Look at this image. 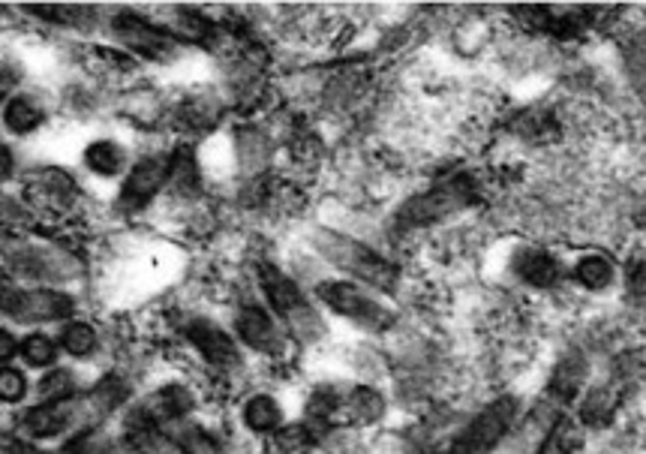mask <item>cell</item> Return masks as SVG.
I'll use <instances>...</instances> for the list:
<instances>
[{"label":"cell","instance_id":"6da1fadb","mask_svg":"<svg viewBox=\"0 0 646 454\" xmlns=\"http://www.w3.org/2000/svg\"><path fill=\"white\" fill-rule=\"evenodd\" d=\"M316 250L322 253L325 259L337 266L340 271H346L349 278L361 280L367 286H374L379 292H394L400 283V271L394 262H388L382 253H376L374 247L361 244V241L331 232V229H319L313 235Z\"/></svg>","mask_w":646,"mask_h":454},{"label":"cell","instance_id":"7a4b0ae2","mask_svg":"<svg viewBox=\"0 0 646 454\" xmlns=\"http://www.w3.org/2000/svg\"><path fill=\"white\" fill-rule=\"evenodd\" d=\"M475 203V187L470 177H451L446 184H436L427 193L412 196L410 203L400 205L398 211V226L403 229H424L436 226L448 217L460 214L463 208H470Z\"/></svg>","mask_w":646,"mask_h":454},{"label":"cell","instance_id":"3957f363","mask_svg":"<svg viewBox=\"0 0 646 454\" xmlns=\"http://www.w3.org/2000/svg\"><path fill=\"white\" fill-rule=\"evenodd\" d=\"M521 418V401L517 397H497L493 404H487L478 416L460 430L451 442V454H493L509 437L514 425Z\"/></svg>","mask_w":646,"mask_h":454},{"label":"cell","instance_id":"277c9868","mask_svg":"<svg viewBox=\"0 0 646 454\" xmlns=\"http://www.w3.org/2000/svg\"><path fill=\"white\" fill-rule=\"evenodd\" d=\"M259 278L261 290L268 295V302L273 304V310L287 319L301 341L313 343L316 338H322V319L313 310V304L307 302V295L301 292V286L295 280H289L280 268L273 266H261Z\"/></svg>","mask_w":646,"mask_h":454},{"label":"cell","instance_id":"5b68a950","mask_svg":"<svg viewBox=\"0 0 646 454\" xmlns=\"http://www.w3.org/2000/svg\"><path fill=\"white\" fill-rule=\"evenodd\" d=\"M316 295L325 307H331L337 316H343L349 322H355L367 331H388L394 326V314L386 304L376 302L374 295L349 283V280H322L316 286Z\"/></svg>","mask_w":646,"mask_h":454},{"label":"cell","instance_id":"8992f818","mask_svg":"<svg viewBox=\"0 0 646 454\" xmlns=\"http://www.w3.org/2000/svg\"><path fill=\"white\" fill-rule=\"evenodd\" d=\"M7 262L22 271L25 278L37 280H73L78 278V259L58 247H42V244H13L7 247Z\"/></svg>","mask_w":646,"mask_h":454},{"label":"cell","instance_id":"52a82bcc","mask_svg":"<svg viewBox=\"0 0 646 454\" xmlns=\"http://www.w3.org/2000/svg\"><path fill=\"white\" fill-rule=\"evenodd\" d=\"M114 37L124 42L126 49L136 51V54H145V58H172L174 49H178V39L169 34V30H160V27L148 25L145 19H138V15L121 13L114 15L112 22Z\"/></svg>","mask_w":646,"mask_h":454},{"label":"cell","instance_id":"ba28073f","mask_svg":"<svg viewBox=\"0 0 646 454\" xmlns=\"http://www.w3.org/2000/svg\"><path fill=\"white\" fill-rule=\"evenodd\" d=\"M190 409H193V394L184 385H166L138 406L130 418V428L154 430L157 425H172V421H181L187 416Z\"/></svg>","mask_w":646,"mask_h":454},{"label":"cell","instance_id":"9c48e42d","mask_svg":"<svg viewBox=\"0 0 646 454\" xmlns=\"http://www.w3.org/2000/svg\"><path fill=\"white\" fill-rule=\"evenodd\" d=\"M586 379H589V361L581 353H565L557 361V367L550 370L545 401L557 406V409H565L577 397H584Z\"/></svg>","mask_w":646,"mask_h":454},{"label":"cell","instance_id":"30bf717a","mask_svg":"<svg viewBox=\"0 0 646 454\" xmlns=\"http://www.w3.org/2000/svg\"><path fill=\"white\" fill-rule=\"evenodd\" d=\"M169 181V160H160V157H145L133 165V172L126 177L124 193V208L136 211V208H145V205L157 196V189Z\"/></svg>","mask_w":646,"mask_h":454},{"label":"cell","instance_id":"8fae6325","mask_svg":"<svg viewBox=\"0 0 646 454\" xmlns=\"http://www.w3.org/2000/svg\"><path fill=\"white\" fill-rule=\"evenodd\" d=\"M620 406L622 382L620 379H610V382H601V385L586 389L574 418H577L584 428H608L610 421L617 418V413H620Z\"/></svg>","mask_w":646,"mask_h":454},{"label":"cell","instance_id":"7c38bea8","mask_svg":"<svg viewBox=\"0 0 646 454\" xmlns=\"http://www.w3.org/2000/svg\"><path fill=\"white\" fill-rule=\"evenodd\" d=\"M187 338L214 367L229 370V367H235L241 361L235 341L220 326H214L211 319H193L187 326Z\"/></svg>","mask_w":646,"mask_h":454},{"label":"cell","instance_id":"4fadbf2b","mask_svg":"<svg viewBox=\"0 0 646 454\" xmlns=\"http://www.w3.org/2000/svg\"><path fill=\"white\" fill-rule=\"evenodd\" d=\"M511 268L533 290H550L562 278L560 259L550 250H541V247H521L511 259Z\"/></svg>","mask_w":646,"mask_h":454},{"label":"cell","instance_id":"5bb4252c","mask_svg":"<svg viewBox=\"0 0 646 454\" xmlns=\"http://www.w3.org/2000/svg\"><path fill=\"white\" fill-rule=\"evenodd\" d=\"M237 331H241L244 343H249L256 353L277 355L283 349V334L277 329V322L256 304H249L237 314Z\"/></svg>","mask_w":646,"mask_h":454},{"label":"cell","instance_id":"9a60e30c","mask_svg":"<svg viewBox=\"0 0 646 454\" xmlns=\"http://www.w3.org/2000/svg\"><path fill=\"white\" fill-rule=\"evenodd\" d=\"M73 316V302L70 295L51 290L25 292L22 304L15 310L19 322H58V319H70Z\"/></svg>","mask_w":646,"mask_h":454},{"label":"cell","instance_id":"2e32d148","mask_svg":"<svg viewBox=\"0 0 646 454\" xmlns=\"http://www.w3.org/2000/svg\"><path fill=\"white\" fill-rule=\"evenodd\" d=\"M73 401H58V404L34 406L25 416V430L31 437H58L70 428L73 421Z\"/></svg>","mask_w":646,"mask_h":454},{"label":"cell","instance_id":"e0dca14e","mask_svg":"<svg viewBox=\"0 0 646 454\" xmlns=\"http://www.w3.org/2000/svg\"><path fill=\"white\" fill-rule=\"evenodd\" d=\"M572 278L577 280V286H584L589 292H605L613 286L617 280V268L610 262L605 253H586L581 256L572 268Z\"/></svg>","mask_w":646,"mask_h":454},{"label":"cell","instance_id":"ac0fdd59","mask_svg":"<svg viewBox=\"0 0 646 454\" xmlns=\"http://www.w3.org/2000/svg\"><path fill=\"white\" fill-rule=\"evenodd\" d=\"M584 425L574 416L562 413L560 421L553 425V430L547 433L545 442L535 449V454H577L584 445Z\"/></svg>","mask_w":646,"mask_h":454},{"label":"cell","instance_id":"d6986e66","mask_svg":"<svg viewBox=\"0 0 646 454\" xmlns=\"http://www.w3.org/2000/svg\"><path fill=\"white\" fill-rule=\"evenodd\" d=\"M343 409H346V416L355 425H374V421L386 416V397L376 389H370V385H358V389H352L346 394Z\"/></svg>","mask_w":646,"mask_h":454},{"label":"cell","instance_id":"ffe728a7","mask_svg":"<svg viewBox=\"0 0 646 454\" xmlns=\"http://www.w3.org/2000/svg\"><path fill=\"white\" fill-rule=\"evenodd\" d=\"M169 440L181 449V454H223L220 442L199 425L190 421H172L169 425Z\"/></svg>","mask_w":646,"mask_h":454},{"label":"cell","instance_id":"44dd1931","mask_svg":"<svg viewBox=\"0 0 646 454\" xmlns=\"http://www.w3.org/2000/svg\"><path fill=\"white\" fill-rule=\"evenodd\" d=\"M85 163L90 172H97V175H102V177H112V175H118L121 169H124L126 157H124V151H121V145L102 139V142H94V145H87Z\"/></svg>","mask_w":646,"mask_h":454},{"label":"cell","instance_id":"7402d4cb","mask_svg":"<svg viewBox=\"0 0 646 454\" xmlns=\"http://www.w3.org/2000/svg\"><path fill=\"white\" fill-rule=\"evenodd\" d=\"M244 425L256 433H268V430L280 428V404L268 397V394H256L244 404Z\"/></svg>","mask_w":646,"mask_h":454},{"label":"cell","instance_id":"603a6c76","mask_svg":"<svg viewBox=\"0 0 646 454\" xmlns=\"http://www.w3.org/2000/svg\"><path fill=\"white\" fill-rule=\"evenodd\" d=\"M37 189L42 203H49L51 208H63L75 196V184L66 177V172H39Z\"/></svg>","mask_w":646,"mask_h":454},{"label":"cell","instance_id":"cb8c5ba5","mask_svg":"<svg viewBox=\"0 0 646 454\" xmlns=\"http://www.w3.org/2000/svg\"><path fill=\"white\" fill-rule=\"evenodd\" d=\"M3 121L13 133H31L42 124V109H39L34 100H25V97H15V100L7 102V112H3Z\"/></svg>","mask_w":646,"mask_h":454},{"label":"cell","instance_id":"d4e9b609","mask_svg":"<svg viewBox=\"0 0 646 454\" xmlns=\"http://www.w3.org/2000/svg\"><path fill=\"white\" fill-rule=\"evenodd\" d=\"M124 397H126L124 382H121L118 377H109V379H102L100 385L90 392L87 404H90V413H94V416H109L112 409H118V406L124 404Z\"/></svg>","mask_w":646,"mask_h":454},{"label":"cell","instance_id":"484cf974","mask_svg":"<svg viewBox=\"0 0 646 454\" xmlns=\"http://www.w3.org/2000/svg\"><path fill=\"white\" fill-rule=\"evenodd\" d=\"M273 445L280 454H310L316 445V433L307 425H289V428L277 430Z\"/></svg>","mask_w":646,"mask_h":454},{"label":"cell","instance_id":"4316f807","mask_svg":"<svg viewBox=\"0 0 646 454\" xmlns=\"http://www.w3.org/2000/svg\"><path fill=\"white\" fill-rule=\"evenodd\" d=\"M63 349L75 358H85L97 349V331L90 329L87 322H73V326H66L63 329Z\"/></svg>","mask_w":646,"mask_h":454},{"label":"cell","instance_id":"83f0119b","mask_svg":"<svg viewBox=\"0 0 646 454\" xmlns=\"http://www.w3.org/2000/svg\"><path fill=\"white\" fill-rule=\"evenodd\" d=\"M75 392V377L70 373V370H63V367H58V370H51V373H46L42 377V382H39V394L46 397V404H58V401H70Z\"/></svg>","mask_w":646,"mask_h":454},{"label":"cell","instance_id":"f1b7e54d","mask_svg":"<svg viewBox=\"0 0 646 454\" xmlns=\"http://www.w3.org/2000/svg\"><path fill=\"white\" fill-rule=\"evenodd\" d=\"M22 355H25L27 365L46 367L54 361L58 349H54V341H49L46 334H31V338L22 341Z\"/></svg>","mask_w":646,"mask_h":454},{"label":"cell","instance_id":"f546056e","mask_svg":"<svg viewBox=\"0 0 646 454\" xmlns=\"http://www.w3.org/2000/svg\"><path fill=\"white\" fill-rule=\"evenodd\" d=\"M27 394V379L15 367H0V401L15 404Z\"/></svg>","mask_w":646,"mask_h":454},{"label":"cell","instance_id":"4dcf8cb0","mask_svg":"<svg viewBox=\"0 0 646 454\" xmlns=\"http://www.w3.org/2000/svg\"><path fill=\"white\" fill-rule=\"evenodd\" d=\"M31 13L39 15V19H49V22H61V25H82L85 22L87 10L82 7H31Z\"/></svg>","mask_w":646,"mask_h":454},{"label":"cell","instance_id":"1f68e13d","mask_svg":"<svg viewBox=\"0 0 646 454\" xmlns=\"http://www.w3.org/2000/svg\"><path fill=\"white\" fill-rule=\"evenodd\" d=\"M109 452V440H102L100 433L94 430H85L78 433L75 440H70L63 445V454H106Z\"/></svg>","mask_w":646,"mask_h":454},{"label":"cell","instance_id":"d6a6232c","mask_svg":"<svg viewBox=\"0 0 646 454\" xmlns=\"http://www.w3.org/2000/svg\"><path fill=\"white\" fill-rule=\"evenodd\" d=\"M514 19H517L526 30H535V34L553 27V15L547 13L545 7H526V10L521 7V10H514Z\"/></svg>","mask_w":646,"mask_h":454},{"label":"cell","instance_id":"836d02e7","mask_svg":"<svg viewBox=\"0 0 646 454\" xmlns=\"http://www.w3.org/2000/svg\"><path fill=\"white\" fill-rule=\"evenodd\" d=\"M22 295H25V292L15 286L13 278H10L7 271H0V314L15 316L19 304H22Z\"/></svg>","mask_w":646,"mask_h":454},{"label":"cell","instance_id":"e575fe53","mask_svg":"<svg viewBox=\"0 0 646 454\" xmlns=\"http://www.w3.org/2000/svg\"><path fill=\"white\" fill-rule=\"evenodd\" d=\"M625 286H629V295L637 298V302H646V259L644 262H634L625 274Z\"/></svg>","mask_w":646,"mask_h":454},{"label":"cell","instance_id":"d590c367","mask_svg":"<svg viewBox=\"0 0 646 454\" xmlns=\"http://www.w3.org/2000/svg\"><path fill=\"white\" fill-rule=\"evenodd\" d=\"M0 454H49V452L34 449V445H27V442L13 440V437H0Z\"/></svg>","mask_w":646,"mask_h":454},{"label":"cell","instance_id":"8d00e7d4","mask_svg":"<svg viewBox=\"0 0 646 454\" xmlns=\"http://www.w3.org/2000/svg\"><path fill=\"white\" fill-rule=\"evenodd\" d=\"M15 355V338L10 331L0 329V361H10Z\"/></svg>","mask_w":646,"mask_h":454},{"label":"cell","instance_id":"74e56055","mask_svg":"<svg viewBox=\"0 0 646 454\" xmlns=\"http://www.w3.org/2000/svg\"><path fill=\"white\" fill-rule=\"evenodd\" d=\"M10 175H13V154L0 145V181H3V177H10Z\"/></svg>","mask_w":646,"mask_h":454},{"label":"cell","instance_id":"f35d334b","mask_svg":"<svg viewBox=\"0 0 646 454\" xmlns=\"http://www.w3.org/2000/svg\"><path fill=\"white\" fill-rule=\"evenodd\" d=\"M13 85H15L13 73H10V70H0V100L7 97V90L13 88Z\"/></svg>","mask_w":646,"mask_h":454}]
</instances>
